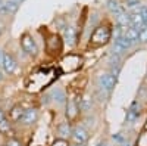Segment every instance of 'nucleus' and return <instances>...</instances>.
I'll return each instance as SVG.
<instances>
[{"instance_id":"nucleus-1","label":"nucleus","mask_w":147,"mask_h":146,"mask_svg":"<svg viewBox=\"0 0 147 146\" xmlns=\"http://www.w3.org/2000/svg\"><path fill=\"white\" fill-rule=\"evenodd\" d=\"M110 37H112V30L106 25H100L94 30L90 40H91L93 46H103L110 40Z\"/></svg>"},{"instance_id":"nucleus-2","label":"nucleus","mask_w":147,"mask_h":146,"mask_svg":"<svg viewBox=\"0 0 147 146\" xmlns=\"http://www.w3.org/2000/svg\"><path fill=\"white\" fill-rule=\"evenodd\" d=\"M19 43H21L22 50L27 55H30L31 58H35L37 55H38V46H37V43H35V40H34V37L31 34H28V33L22 34Z\"/></svg>"},{"instance_id":"nucleus-3","label":"nucleus","mask_w":147,"mask_h":146,"mask_svg":"<svg viewBox=\"0 0 147 146\" xmlns=\"http://www.w3.org/2000/svg\"><path fill=\"white\" fill-rule=\"evenodd\" d=\"M115 84H116V78L110 72H103L99 77V87L107 94L112 93V90L115 89Z\"/></svg>"},{"instance_id":"nucleus-4","label":"nucleus","mask_w":147,"mask_h":146,"mask_svg":"<svg viewBox=\"0 0 147 146\" xmlns=\"http://www.w3.org/2000/svg\"><path fill=\"white\" fill-rule=\"evenodd\" d=\"M90 136H88V131L85 130V127L82 126H75L72 127V133H71V140L74 143H78V145H85L88 142Z\"/></svg>"},{"instance_id":"nucleus-5","label":"nucleus","mask_w":147,"mask_h":146,"mask_svg":"<svg viewBox=\"0 0 147 146\" xmlns=\"http://www.w3.org/2000/svg\"><path fill=\"white\" fill-rule=\"evenodd\" d=\"M38 117H40L38 109L37 108H28V109H25V112H24V117H22L19 124H22L24 127H31L38 121Z\"/></svg>"},{"instance_id":"nucleus-6","label":"nucleus","mask_w":147,"mask_h":146,"mask_svg":"<svg viewBox=\"0 0 147 146\" xmlns=\"http://www.w3.org/2000/svg\"><path fill=\"white\" fill-rule=\"evenodd\" d=\"M46 43H47V52L50 55H59L62 50V39L57 34H50Z\"/></svg>"},{"instance_id":"nucleus-7","label":"nucleus","mask_w":147,"mask_h":146,"mask_svg":"<svg viewBox=\"0 0 147 146\" xmlns=\"http://www.w3.org/2000/svg\"><path fill=\"white\" fill-rule=\"evenodd\" d=\"M132 46H134V44H132L131 41H128V40L124 37V35H121V37L115 39V41H113L112 53H115V55H124L125 52L129 50Z\"/></svg>"},{"instance_id":"nucleus-8","label":"nucleus","mask_w":147,"mask_h":146,"mask_svg":"<svg viewBox=\"0 0 147 146\" xmlns=\"http://www.w3.org/2000/svg\"><path fill=\"white\" fill-rule=\"evenodd\" d=\"M19 6L21 3L15 2V0H6L0 6V16H13L19 10Z\"/></svg>"},{"instance_id":"nucleus-9","label":"nucleus","mask_w":147,"mask_h":146,"mask_svg":"<svg viewBox=\"0 0 147 146\" xmlns=\"http://www.w3.org/2000/svg\"><path fill=\"white\" fill-rule=\"evenodd\" d=\"M2 69H3L5 74H7V75H12V74H13V72L18 69V62H16V59L13 58V55L5 53L3 64H2Z\"/></svg>"},{"instance_id":"nucleus-10","label":"nucleus","mask_w":147,"mask_h":146,"mask_svg":"<svg viewBox=\"0 0 147 146\" xmlns=\"http://www.w3.org/2000/svg\"><path fill=\"white\" fill-rule=\"evenodd\" d=\"M63 41L65 44H68V47H74L77 43V28L75 27H66L63 31Z\"/></svg>"},{"instance_id":"nucleus-11","label":"nucleus","mask_w":147,"mask_h":146,"mask_svg":"<svg viewBox=\"0 0 147 146\" xmlns=\"http://www.w3.org/2000/svg\"><path fill=\"white\" fill-rule=\"evenodd\" d=\"M129 18H131V27L136 28V30H140V28H143L144 25H147V19H146L141 14L136 12V10H131Z\"/></svg>"},{"instance_id":"nucleus-12","label":"nucleus","mask_w":147,"mask_h":146,"mask_svg":"<svg viewBox=\"0 0 147 146\" xmlns=\"http://www.w3.org/2000/svg\"><path fill=\"white\" fill-rule=\"evenodd\" d=\"M24 112H25V109H24L21 105H15L13 108L9 111V121L12 124H15V123H21V120L24 117Z\"/></svg>"},{"instance_id":"nucleus-13","label":"nucleus","mask_w":147,"mask_h":146,"mask_svg":"<svg viewBox=\"0 0 147 146\" xmlns=\"http://www.w3.org/2000/svg\"><path fill=\"white\" fill-rule=\"evenodd\" d=\"M106 7H107V10L113 16H118V15H121V14H124V12H125V9L122 7V5H119L116 0H107V2H106Z\"/></svg>"},{"instance_id":"nucleus-14","label":"nucleus","mask_w":147,"mask_h":146,"mask_svg":"<svg viewBox=\"0 0 147 146\" xmlns=\"http://www.w3.org/2000/svg\"><path fill=\"white\" fill-rule=\"evenodd\" d=\"M57 134L60 139H68L71 137V133H72V127H71V123H68V121H63V123H60L57 126Z\"/></svg>"},{"instance_id":"nucleus-15","label":"nucleus","mask_w":147,"mask_h":146,"mask_svg":"<svg viewBox=\"0 0 147 146\" xmlns=\"http://www.w3.org/2000/svg\"><path fill=\"white\" fill-rule=\"evenodd\" d=\"M115 21H116V25L121 27L124 31L131 27V18H129V14H127V12H124V14L115 16Z\"/></svg>"},{"instance_id":"nucleus-16","label":"nucleus","mask_w":147,"mask_h":146,"mask_svg":"<svg viewBox=\"0 0 147 146\" xmlns=\"http://www.w3.org/2000/svg\"><path fill=\"white\" fill-rule=\"evenodd\" d=\"M136 102H134L132 105H131V108L127 111V115H125V121L127 123H129V124H132V123H136V121L138 120V117H140V109L138 108H136Z\"/></svg>"},{"instance_id":"nucleus-17","label":"nucleus","mask_w":147,"mask_h":146,"mask_svg":"<svg viewBox=\"0 0 147 146\" xmlns=\"http://www.w3.org/2000/svg\"><path fill=\"white\" fill-rule=\"evenodd\" d=\"M50 97H52V101H53V102H56V103H59V105H62V103L66 102L65 92H63L62 89H59V87H56L55 90H52Z\"/></svg>"},{"instance_id":"nucleus-18","label":"nucleus","mask_w":147,"mask_h":146,"mask_svg":"<svg viewBox=\"0 0 147 146\" xmlns=\"http://www.w3.org/2000/svg\"><path fill=\"white\" fill-rule=\"evenodd\" d=\"M124 37H125L128 41H131L132 44H137V43H138V30L132 28V27L127 28V30L124 31Z\"/></svg>"},{"instance_id":"nucleus-19","label":"nucleus","mask_w":147,"mask_h":146,"mask_svg":"<svg viewBox=\"0 0 147 146\" xmlns=\"http://www.w3.org/2000/svg\"><path fill=\"white\" fill-rule=\"evenodd\" d=\"M78 106H80L81 111H84V112H90V111H91V108H93V97H90V96H84L82 99L80 101Z\"/></svg>"},{"instance_id":"nucleus-20","label":"nucleus","mask_w":147,"mask_h":146,"mask_svg":"<svg viewBox=\"0 0 147 146\" xmlns=\"http://www.w3.org/2000/svg\"><path fill=\"white\" fill-rule=\"evenodd\" d=\"M10 133H12V123L9 121V118L6 117L3 121H0V134L9 136Z\"/></svg>"},{"instance_id":"nucleus-21","label":"nucleus","mask_w":147,"mask_h":146,"mask_svg":"<svg viewBox=\"0 0 147 146\" xmlns=\"http://www.w3.org/2000/svg\"><path fill=\"white\" fill-rule=\"evenodd\" d=\"M138 43L140 44H147V25L138 30Z\"/></svg>"},{"instance_id":"nucleus-22","label":"nucleus","mask_w":147,"mask_h":146,"mask_svg":"<svg viewBox=\"0 0 147 146\" xmlns=\"http://www.w3.org/2000/svg\"><path fill=\"white\" fill-rule=\"evenodd\" d=\"M69 145L71 143L68 142V139H60V137L55 139L53 143H52V146H69Z\"/></svg>"},{"instance_id":"nucleus-23","label":"nucleus","mask_w":147,"mask_h":146,"mask_svg":"<svg viewBox=\"0 0 147 146\" xmlns=\"http://www.w3.org/2000/svg\"><path fill=\"white\" fill-rule=\"evenodd\" d=\"M5 146H24V145H22L18 139H7Z\"/></svg>"},{"instance_id":"nucleus-24","label":"nucleus","mask_w":147,"mask_h":146,"mask_svg":"<svg viewBox=\"0 0 147 146\" xmlns=\"http://www.w3.org/2000/svg\"><path fill=\"white\" fill-rule=\"evenodd\" d=\"M125 2H127V6L129 9H134V7L140 6V0H125Z\"/></svg>"},{"instance_id":"nucleus-25","label":"nucleus","mask_w":147,"mask_h":146,"mask_svg":"<svg viewBox=\"0 0 147 146\" xmlns=\"http://www.w3.org/2000/svg\"><path fill=\"white\" fill-rule=\"evenodd\" d=\"M5 118H6V114H5V111H3V109L0 108V121H3Z\"/></svg>"},{"instance_id":"nucleus-26","label":"nucleus","mask_w":147,"mask_h":146,"mask_svg":"<svg viewBox=\"0 0 147 146\" xmlns=\"http://www.w3.org/2000/svg\"><path fill=\"white\" fill-rule=\"evenodd\" d=\"M3 58H5V52L0 50V68H2V64H3Z\"/></svg>"},{"instance_id":"nucleus-27","label":"nucleus","mask_w":147,"mask_h":146,"mask_svg":"<svg viewBox=\"0 0 147 146\" xmlns=\"http://www.w3.org/2000/svg\"><path fill=\"white\" fill-rule=\"evenodd\" d=\"M5 81V74H3V71L0 69V83H3Z\"/></svg>"},{"instance_id":"nucleus-28","label":"nucleus","mask_w":147,"mask_h":146,"mask_svg":"<svg viewBox=\"0 0 147 146\" xmlns=\"http://www.w3.org/2000/svg\"><path fill=\"white\" fill-rule=\"evenodd\" d=\"M97 146H107V143L106 142H99V143H97Z\"/></svg>"},{"instance_id":"nucleus-29","label":"nucleus","mask_w":147,"mask_h":146,"mask_svg":"<svg viewBox=\"0 0 147 146\" xmlns=\"http://www.w3.org/2000/svg\"><path fill=\"white\" fill-rule=\"evenodd\" d=\"M121 146H131V143H128V142H124V143H121Z\"/></svg>"},{"instance_id":"nucleus-30","label":"nucleus","mask_w":147,"mask_h":146,"mask_svg":"<svg viewBox=\"0 0 147 146\" xmlns=\"http://www.w3.org/2000/svg\"><path fill=\"white\" fill-rule=\"evenodd\" d=\"M69 146H84V145H78V143H72V145H69Z\"/></svg>"},{"instance_id":"nucleus-31","label":"nucleus","mask_w":147,"mask_h":146,"mask_svg":"<svg viewBox=\"0 0 147 146\" xmlns=\"http://www.w3.org/2000/svg\"><path fill=\"white\" fill-rule=\"evenodd\" d=\"M15 2H18V3H24L25 0H15Z\"/></svg>"},{"instance_id":"nucleus-32","label":"nucleus","mask_w":147,"mask_h":146,"mask_svg":"<svg viewBox=\"0 0 147 146\" xmlns=\"http://www.w3.org/2000/svg\"><path fill=\"white\" fill-rule=\"evenodd\" d=\"M3 2H5V0H0V6H2V5H3Z\"/></svg>"}]
</instances>
